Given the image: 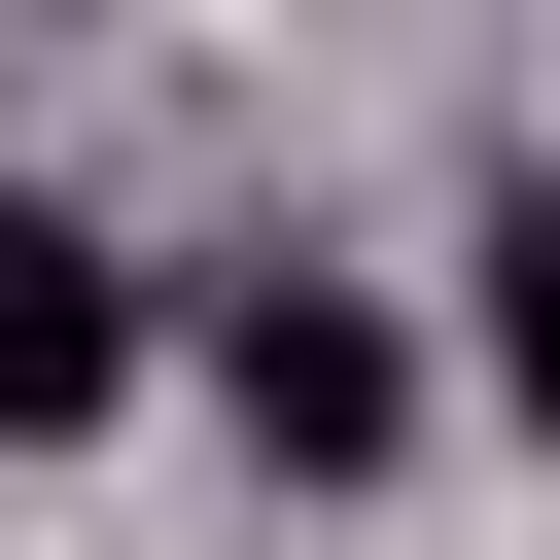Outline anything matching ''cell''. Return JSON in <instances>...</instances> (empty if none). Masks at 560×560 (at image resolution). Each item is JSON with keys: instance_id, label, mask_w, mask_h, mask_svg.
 I'll list each match as a JSON object with an SVG mask.
<instances>
[{"instance_id": "6da1fadb", "label": "cell", "mask_w": 560, "mask_h": 560, "mask_svg": "<svg viewBox=\"0 0 560 560\" xmlns=\"http://www.w3.org/2000/svg\"><path fill=\"white\" fill-rule=\"evenodd\" d=\"M210 385H245V455H280V490H385V455H420V350H385L350 280H245V315H210Z\"/></svg>"}, {"instance_id": "7a4b0ae2", "label": "cell", "mask_w": 560, "mask_h": 560, "mask_svg": "<svg viewBox=\"0 0 560 560\" xmlns=\"http://www.w3.org/2000/svg\"><path fill=\"white\" fill-rule=\"evenodd\" d=\"M105 385H140V245L105 210H0V455H70Z\"/></svg>"}]
</instances>
